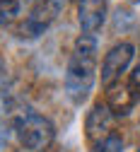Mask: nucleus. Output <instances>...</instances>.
<instances>
[{
	"label": "nucleus",
	"mask_w": 140,
	"mask_h": 152,
	"mask_svg": "<svg viewBox=\"0 0 140 152\" xmlns=\"http://www.w3.org/2000/svg\"><path fill=\"white\" fill-rule=\"evenodd\" d=\"M130 3H140V0H130Z\"/></svg>",
	"instance_id": "11"
},
{
	"label": "nucleus",
	"mask_w": 140,
	"mask_h": 152,
	"mask_svg": "<svg viewBox=\"0 0 140 152\" xmlns=\"http://www.w3.org/2000/svg\"><path fill=\"white\" fill-rule=\"evenodd\" d=\"M19 7H22L19 0H0V24L15 22L19 15Z\"/></svg>",
	"instance_id": "8"
},
{
	"label": "nucleus",
	"mask_w": 140,
	"mask_h": 152,
	"mask_svg": "<svg viewBox=\"0 0 140 152\" xmlns=\"http://www.w3.org/2000/svg\"><path fill=\"white\" fill-rule=\"evenodd\" d=\"M97 80V41L92 34L77 36L65 70V94L73 104H82Z\"/></svg>",
	"instance_id": "1"
},
{
	"label": "nucleus",
	"mask_w": 140,
	"mask_h": 152,
	"mask_svg": "<svg viewBox=\"0 0 140 152\" xmlns=\"http://www.w3.org/2000/svg\"><path fill=\"white\" fill-rule=\"evenodd\" d=\"M106 20V0H77V22L85 34L102 29Z\"/></svg>",
	"instance_id": "6"
},
{
	"label": "nucleus",
	"mask_w": 140,
	"mask_h": 152,
	"mask_svg": "<svg viewBox=\"0 0 140 152\" xmlns=\"http://www.w3.org/2000/svg\"><path fill=\"white\" fill-rule=\"evenodd\" d=\"M133 56H135V46L128 44V41L116 44V46L106 53V58H104V63H102V85H104L106 89L121 80V75L128 70Z\"/></svg>",
	"instance_id": "4"
},
{
	"label": "nucleus",
	"mask_w": 140,
	"mask_h": 152,
	"mask_svg": "<svg viewBox=\"0 0 140 152\" xmlns=\"http://www.w3.org/2000/svg\"><path fill=\"white\" fill-rule=\"evenodd\" d=\"M92 152H123V140H121L118 133H114V135H109L106 140L97 142L92 147Z\"/></svg>",
	"instance_id": "9"
},
{
	"label": "nucleus",
	"mask_w": 140,
	"mask_h": 152,
	"mask_svg": "<svg viewBox=\"0 0 140 152\" xmlns=\"http://www.w3.org/2000/svg\"><path fill=\"white\" fill-rule=\"evenodd\" d=\"M135 152H140V147H138V150H135Z\"/></svg>",
	"instance_id": "12"
},
{
	"label": "nucleus",
	"mask_w": 140,
	"mask_h": 152,
	"mask_svg": "<svg viewBox=\"0 0 140 152\" xmlns=\"http://www.w3.org/2000/svg\"><path fill=\"white\" fill-rule=\"evenodd\" d=\"M114 111L106 106V102L102 104H94L92 111L87 113V121H85V130H87V140L92 145L106 140L109 135H114Z\"/></svg>",
	"instance_id": "5"
},
{
	"label": "nucleus",
	"mask_w": 140,
	"mask_h": 152,
	"mask_svg": "<svg viewBox=\"0 0 140 152\" xmlns=\"http://www.w3.org/2000/svg\"><path fill=\"white\" fill-rule=\"evenodd\" d=\"M12 126H15L19 145L29 152H44L56 140V126L46 116H41V113L19 111V116L15 118Z\"/></svg>",
	"instance_id": "2"
},
{
	"label": "nucleus",
	"mask_w": 140,
	"mask_h": 152,
	"mask_svg": "<svg viewBox=\"0 0 140 152\" xmlns=\"http://www.w3.org/2000/svg\"><path fill=\"white\" fill-rule=\"evenodd\" d=\"M128 89H130V94H133V97H135V102L140 99V63L133 68V72L128 75Z\"/></svg>",
	"instance_id": "10"
},
{
	"label": "nucleus",
	"mask_w": 140,
	"mask_h": 152,
	"mask_svg": "<svg viewBox=\"0 0 140 152\" xmlns=\"http://www.w3.org/2000/svg\"><path fill=\"white\" fill-rule=\"evenodd\" d=\"M61 7H63V0H32L27 17L17 24V36L19 39H36V36H41L51 27V22L58 17Z\"/></svg>",
	"instance_id": "3"
},
{
	"label": "nucleus",
	"mask_w": 140,
	"mask_h": 152,
	"mask_svg": "<svg viewBox=\"0 0 140 152\" xmlns=\"http://www.w3.org/2000/svg\"><path fill=\"white\" fill-rule=\"evenodd\" d=\"M106 106L114 111V116H126V113L135 106V97L130 94L128 85H123V82L111 85L109 92H106Z\"/></svg>",
	"instance_id": "7"
}]
</instances>
